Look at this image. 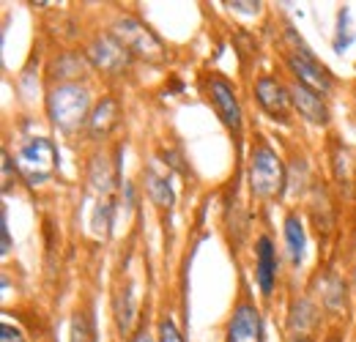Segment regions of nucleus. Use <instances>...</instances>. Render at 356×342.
Wrapping results in <instances>:
<instances>
[{"label":"nucleus","instance_id":"nucleus-15","mask_svg":"<svg viewBox=\"0 0 356 342\" xmlns=\"http://www.w3.org/2000/svg\"><path fill=\"white\" fill-rule=\"evenodd\" d=\"M291 99H293V113L315 129H329L332 124V107H329V96L312 90V88L293 83L291 80Z\"/></svg>","mask_w":356,"mask_h":342},{"label":"nucleus","instance_id":"nucleus-3","mask_svg":"<svg viewBox=\"0 0 356 342\" xmlns=\"http://www.w3.org/2000/svg\"><path fill=\"white\" fill-rule=\"evenodd\" d=\"M107 31L121 42V47L132 55L134 60H145V63H165L168 60L165 42L132 11L115 14L113 22L107 25Z\"/></svg>","mask_w":356,"mask_h":342},{"label":"nucleus","instance_id":"nucleus-24","mask_svg":"<svg viewBox=\"0 0 356 342\" xmlns=\"http://www.w3.org/2000/svg\"><path fill=\"white\" fill-rule=\"evenodd\" d=\"M127 342H156V332H151V326L143 320L134 326L132 337H127Z\"/></svg>","mask_w":356,"mask_h":342},{"label":"nucleus","instance_id":"nucleus-19","mask_svg":"<svg viewBox=\"0 0 356 342\" xmlns=\"http://www.w3.org/2000/svg\"><path fill=\"white\" fill-rule=\"evenodd\" d=\"M69 342H96V329L88 309H77L69 323Z\"/></svg>","mask_w":356,"mask_h":342},{"label":"nucleus","instance_id":"nucleus-25","mask_svg":"<svg viewBox=\"0 0 356 342\" xmlns=\"http://www.w3.org/2000/svg\"><path fill=\"white\" fill-rule=\"evenodd\" d=\"M321 342H346V334L340 329H332V332H326V337Z\"/></svg>","mask_w":356,"mask_h":342},{"label":"nucleus","instance_id":"nucleus-17","mask_svg":"<svg viewBox=\"0 0 356 342\" xmlns=\"http://www.w3.org/2000/svg\"><path fill=\"white\" fill-rule=\"evenodd\" d=\"M145 178V195L154 206L159 209H173L176 206V192H173V184H170V175H159L156 170H145L143 172Z\"/></svg>","mask_w":356,"mask_h":342},{"label":"nucleus","instance_id":"nucleus-16","mask_svg":"<svg viewBox=\"0 0 356 342\" xmlns=\"http://www.w3.org/2000/svg\"><path fill=\"white\" fill-rule=\"evenodd\" d=\"M307 225H305V216L302 211L291 209L288 214L282 216V247H285V255H288V263L293 268L302 266V260L307 255Z\"/></svg>","mask_w":356,"mask_h":342},{"label":"nucleus","instance_id":"nucleus-6","mask_svg":"<svg viewBox=\"0 0 356 342\" xmlns=\"http://www.w3.org/2000/svg\"><path fill=\"white\" fill-rule=\"evenodd\" d=\"M222 342H266V318L255 296L241 285L222 326Z\"/></svg>","mask_w":356,"mask_h":342},{"label":"nucleus","instance_id":"nucleus-18","mask_svg":"<svg viewBox=\"0 0 356 342\" xmlns=\"http://www.w3.org/2000/svg\"><path fill=\"white\" fill-rule=\"evenodd\" d=\"M356 42V31L354 25H351V6H343L340 11H337V28H334V39H332V49L337 52V55H343V52H348Z\"/></svg>","mask_w":356,"mask_h":342},{"label":"nucleus","instance_id":"nucleus-1","mask_svg":"<svg viewBox=\"0 0 356 342\" xmlns=\"http://www.w3.org/2000/svg\"><path fill=\"white\" fill-rule=\"evenodd\" d=\"M247 189L258 203H274L288 189V165L264 134H255L247 151Z\"/></svg>","mask_w":356,"mask_h":342},{"label":"nucleus","instance_id":"nucleus-4","mask_svg":"<svg viewBox=\"0 0 356 342\" xmlns=\"http://www.w3.org/2000/svg\"><path fill=\"white\" fill-rule=\"evenodd\" d=\"M200 90L209 107L214 110V115L220 118V124L236 140H241L244 137V104L238 96V86L222 72H206L200 77Z\"/></svg>","mask_w":356,"mask_h":342},{"label":"nucleus","instance_id":"nucleus-5","mask_svg":"<svg viewBox=\"0 0 356 342\" xmlns=\"http://www.w3.org/2000/svg\"><path fill=\"white\" fill-rule=\"evenodd\" d=\"M14 159H17V168L22 172V181L31 189H36V186H44L55 178L60 151H58L52 137H28L17 145Z\"/></svg>","mask_w":356,"mask_h":342},{"label":"nucleus","instance_id":"nucleus-8","mask_svg":"<svg viewBox=\"0 0 356 342\" xmlns=\"http://www.w3.org/2000/svg\"><path fill=\"white\" fill-rule=\"evenodd\" d=\"M86 55H88L90 66L99 77L104 80H121L132 72L134 58L121 47V42L110 33V31H99L86 42Z\"/></svg>","mask_w":356,"mask_h":342},{"label":"nucleus","instance_id":"nucleus-12","mask_svg":"<svg viewBox=\"0 0 356 342\" xmlns=\"http://www.w3.org/2000/svg\"><path fill=\"white\" fill-rule=\"evenodd\" d=\"M121 124H124V101L115 93H104L96 99V104L90 110L86 137L90 142H104L121 129Z\"/></svg>","mask_w":356,"mask_h":342},{"label":"nucleus","instance_id":"nucleus-10","mask_svg":"<svg viewBox=\"0 0 356 342\" xmlns=\"http://www.w3.org/2000/svg\"><path fill=\"white\" fill-rule=\"evenodd\" d=\"M252 257H255V285L264 299H274L280 288V252L277 241L268 233H258L252 244Z\"/></svg>","mask_w":356,"mask_h":342},{"label":"nucleus","instance_id":"nucleus-28","mask_svg":"<svg viewBox=\"0 0 356 342\" xmlns=\"http://www.w3.org/2000/svg\"><path fill=\"white\" fill-rule=\"evenodd\" d=\"M36 342H44V340H36Z\"/></svg>","mask_w":356,"mask_h":342},{"label":"nucleus","instance_id":"nucleus-2","mask_svg":"<svg viewBox=\"0 0 356 342\" xmlns=\"http://www.w3.org/2000/svg\"><path fill=\"white\" fill-rule=\"evenodd\" d=\"M93 104L96 99L88 83H60V86H47L44 90L47 121L63 137H74L86 131Z\"/></svg>","mask_w":356,"mask_h":342},{"label":"nucleus","instance_id":"nucleus-9","mask_svg":"<svg viewBox=\"0 0 356 342\" xmlns=\"http://www.w3.org/2000/svg\"><path fill=\"white\" fill-rule=\"evenodd\" d=\"M252 101L268 121L291 127V118H293L291 83H285L280 74H274V72L258 74L255 83H252Z\"/></svg>","mask_w":356,"mask_h":342},{"label":"nucleus","instance_id":"nucleus-21","mask_svg":"<svg viewBox=\"0 0 356 342\" xmlns=\"http://www.w3.org/2000/svg\"><path fill=\"white\" fill-rule=\"evenodd\" d=\"M0 238H3V244H0V255L8 257L11 255V250H14V241H11V227H8V211H6V206L0 209Z\"/></svg>","mask_w":356,"mask_h":342},{"label":"nucleus","instance_id":"nucleus-27","mask_svg":"<svg viewBox=\"0 0 356 342\" xmlns=\"http://www.w3.org/2000/svg\"><path fill=\"white\" fill-rule=\"evenodd\" d=\"M351 291H354V296H356V260H354V266H351Z\"/></svg>","mask_w":356,"mask_h":342},{"label":"nucleus","instance_id":"nucleus-22","mask_svg":"<svg viewBox=\"0 0 356 342\" xmlns=\"http://www.w3.org/2000/svg\"><path fill=\"white\" fill-rule=\"evenodd\" d=\"M230 11H238V14H247V17H258L264 11V3L261 0H233V3H225Z\"/></svg>","mask_w":356,"mask_h":342},{"label":"nucleus","instance_id":"nucleus-23","mask_svg":"<svg viewBox=\"0 0 356 342\" xmlns=\"http://www.w3.org/2000/svg\"><path fill=\"white\" fill-rule=\"evenodd\" d=\"M0 342H28V337H25V332L17 323L3 320L0 323Z\"/></svg>","mask_w":356,"mask_h":342},{"label":"nucleus","instance_id":"nucleus-26","mask_svg":"<svg viewBox=\"0 0 356 342\" xmlns=\"http://www.w3.org/2000/svg\"><path fill=\"white\" fill-rule=\"evenodd\" d=\"M285 342H318L315 337H299V334H288Z\"/></svg>","mask_w":356,"mask_h":342},{"label":"nucleus","instance_id":"nucleus-14","mask_svg":"<svg viewBox=\"0 0 356 342\" xmlns=\"http://www.w3.org/2000/svg\"><path fill=\"white\" fill-rule=\"evenodd\" d=\"M93 72L86 49H77V47H69V49H60L49 58L47 63V77H49V86H60V83H88V74Z\"/></svg>","mask_w":356,"mask_h":342},{"label":"nucleus","instance_id":"nucleus-20","mask_svg":"<svg viewBox=\"0 0 356 342\" xmlns=\"http://www.w3.org/2000/svg\"><path fill=\"white\" fill-rule=\"evenodd\" d=\"M156 342H186L184 337V329L178 326L176 315L173 312H162L159 320H156Z\"/></svg>","mask_w":356,"mask_h":342},{"label":"nucleus","instance_id":"nucleus-13","mask_svg":"<svg viewBox=\"0 0 356 342\" xmlns=\"http://www.w3.org/2000/svg\"><path fill=\"white\" fill-rule=\"evenodd\" d=\"M323 309L321 304L312 299V293H293L285 309V329L288 334L299 337H315L323 326Z\"/></svg>","mask_w":356,"mask_h":342},{"label":"nucleus","instance_id":"nucleus-7","mask_svg":"<svg viewBox=\"0 0 356 342\" xmlns=\"http://www.w3.org/2000/svg\"><path fill=\"white\" fill-rule=\"evenodd\" d=\"M282 63H285V69H288V74H291L293 83H302V86L312 88V90H318L323 96H332L334 93V88H337L334 74L329 72L326 63L318 60V55L305 44V39L299 44H291L282 52Z\"/></svg>","mask_w":356,"mask_h":342},{"label":"nucleus","instance_id":"nucleus-11","mask_svg":"<svg viewBox=\"0 0 356 342\" xmlns=\"http://www.w3.org/2000/svg\"><path fill=\"white\" fill-rule=\"evenodd\" d=\"M312 299L321 304V309L329 315V318H343L348 312V282L332 271V268H323L312 277Z\"/></svg>","mask_w":356,"mask_h":342}]
</instances>
